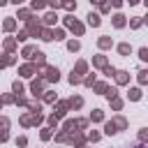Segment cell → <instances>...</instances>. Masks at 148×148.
<instances>
[{
  "instance_id": "1",
  "label": "cell",
  "mask_w": 148,
  "mask_h": 148,
  "mask_svg": "<svg viewBox=\"0 0 148 148\" xmlns=\"http://www.w3.org/2000/svg\"><path fill=\"white\" fill-rule=\"evenodd\" d=\"M62 28H65V30H69V32H74L76 37H83V32H86V25H83L79 18H74V14L62 16Z\"/></svg>"
},
{
  "instance_id": "2",
  "label": "cell",
  "mask_w": 148,
  "mask_h": 148,
  "mask_svg": "<svg viewBox=\"0 0 148 148\" xmlns=\"http://www.w3.org/2000/svg\"><path fill=\"white\" fill-rule=\"evenodd\" d=\"M37 74H39V79H44V83H58L60 81V69L56 65H44L37 69Z\"/></svg>"
},
{
  "instance_id": "3",
  "label": "cell",
  "mask_w": 148,
  "mask_h": 148,
  "mask_svg": "<svg viewBox=\"0 0 148 148\" xmlns=\"http://www.w3.org/2000/svg\"><path fill=\"white\" fill-rule=\"evenodd\" d=\"M44 86H46V83H44V79H39V76L30 79V86H28V88H30V95H32L35 99H39V97H42V92H44Z\"/></svg>"
},
{
  "instance_id": "4",
  "label": "cell",
  "mask_w": 148,
  "mask_h": 148,
  "mask_svg": "<svg viewBox=\"0 0 148 148\" xmlns=\"http://www.w3.org/2000/svg\"><path fill=\"white\" fill-rule=\"evenodd\" d=\"M67 111H69L67 99H56V104H53V113H51V116H56L58 120H65V118H67Z\"/></svg>"
},
{
  "instance_id": "5",
  "label": "cell",
  "mask_w": 148,
  "mask_h": 148,
  "mask_svg": "<svg viewBox=\"0 0 148 148\" xmlns=\"http://www.w3.org/2000/svg\"><path fill=\"white\" fill-rule=\"evenodd\" d=\"M65 143H69V146H74V148H83V146H88V141H86V132L67 134V141H65Z\"/></svg>"
},
{
  "instance_id": "6",
  "label": "cell",
  "mask_w": 148,
  "mask_h": 148,
  "mask_svg": "<svg viewBox=\"0 0 148 148\" xmlns=\"http://www.w3.org/2000/svg\"><path fill=\"white\" fill-rule=\"evenodd\" d=\"M23 30L28 32V37H39V32H42V23H39V18H32V21H28Z\"/></svg>"
},
{
  "instance_id": "7",
  "label": "cell",
  "mask_w": 148,
  "mask_h": 148,
  "mask_svg": "<svg viewBox=\"0 0 148 148\" xmlns=\"http://www.w3.org/2000/svg\"><path fill=\"white\" fill-rule=\"evenodd\" d=\"M97 49H99V53L111 51V49H113V37H111V35H99V37H97Z\"/></svg>"
},
{
  "instance_id": "8",
  "label": "cell",
  "mask_w": 148,
  "mask_h": 148,
  "mask_svg": "<svg viewBox=\"0 0 148 148\" xmlns=\"http://www.w3.org/2000/svg\"><path fill=\"white\" fill-rule=\"evenodd\" d=\"M35 74H37V67H35L32 62H23V65L18 67V76H21V79H35Z\"/></svg>"
},
{
  "instance_id": "9",
  "label": "cell",
  "mask_w": 148,
  "mask_h": 148,
  "mask_svg": "<svg viewBox=\"0 0 148 148\" xmlns=\"http://www.w3.org/2000/svg\"><path fill=\"white\" fill-rule=\"evenodd\" d=\"M113 81H116V88H120V86H130V72H127V69H116Z\"/></svg>"
},
{
  "instance_id": "10",
  "label": "cell",
  "mask_w": 148,
  "mask_h": 148,
  "mask_svg": "<svg viewBox=\"0 0 148 148\" xmlns=\"http://www.w3.org/2000/svg\"><path fill=\"white\" fill-rule=\"evenodd\" d=\"M39 23H42V28H53V25L58 23V14H56V12H46V14L39 18Z\"/></svg>"
},
{
  "instance_id": "11",
  "label": "cell",
  "mask_w": 148,
  "mask_h": 148,
  "mask_svg": "<svg viewBox=\"0 0 148 148\" xmlns=\"http://www.w3.org/2000/svg\"><path fill=\"white\" fill-rule=\"evenodd\" d=\"M2 49H5V53L14 56V53H16V49H18V42H16L14 37H5V39H2Z\"/></svg>"
},
{
  "instance_id": "12",
  "label": "cell",
  "mask_w": 148,
  "mask_h": 148,
  "mask_svg": "<svg viewBox=\"0 0 148 148\" xmlns=\"http://www.w3.org/2000/svg\"><path fill=\"white\" fill-rule=\"evenodd\" d=\"M88 69H90V65H88V60H83V58H81V60H76V62H74V67H72V72H74V74H79V76H86V74H88Z\"/></svg>"
},
{
  "instance_id": "13",
  "label": "cell",
  "mask_w": 148,
  "mask_h": 148,
  "mask_svg": "<svg viewBox=\"0 0 148 148\" xmlns=\"http://www.w3.org/2000/svg\"><path fill=\"white\" fill-rule=\"evenodd\" d=\"M111 25H113L116 30H123V28L127 25V16H125V14H120V12H118V14H113V16H111Z\"/></svg>"
},
{
  "instance_id": "14",
  "label": "cell",
  "mask_w": 148,
  "mask_h": 148,
  "mask_svg": "<svg viewBox=\"0 0 148 148\" xmlns=\"http://www.w3.org/2000/svg\"><path fill=\"white\" fill-rule=\"evenodd\" d=\"M14 18H21L23 23H28V21H32V18H37V16H35L28 7H18V12H16V16H14Z\"/></svg>"
},
{
  "instance_id": "15",
  "label": "cell",
  "mask_w": 148,
  "mask_h": 148,
  "mask_svg": "<svg viewBox=\"0 0 148 148\" xmlns=\"http://www.w3.org/2000/svg\"><path fill=\"white\" fill-rule=\"evenodd\" d=\"M16 28H18V21H16L14 16H7V18L2 21V30H5V32L12 35V32H16Z\"/></svg>"
},
{
  "instance_id": "16",
  "label": "cell",
  "mask_w": 148,
  "mask_h": 148,
  "mask_svg": "<svg viewBox=\"0 0 148 148\" xmlns=\"http://www.w3.org/2000/svg\"><path fill=\"white\" fill-rule=\"evenodd\" d=\"M106 65H109V56H104V53L92 56V67H95V69H104Z\"/></svg>"
},
{
  "instance_id": "17",
  "label": "cell",
  "mask_w": 148,
  "mask_h": 148,
  "mask_svg": "<svg viewBox=\"0 0 148 148\" xmlns=\"http://www.w3.org/2000/svg\"><path fill=\"white\" fill-rule=\"evenodd\" d=\"M67 106H69V111H79V109H83V97H81V95H72V97L67 99Z\"/></svg>"
},
{
  "instance_id": "18",
  "label": "cell",
  "mask_w": 148,
  "mask_h": 148,
  "mask_svg": "<svg viewBox=\"0 0 148 148\" xmlns=\"http://www.w3.org/2000/svg\"><path fill=\"white\" fill-rule=\"evenodd\" d=\"M102 136H113V134H118V127H116V123L113 120H104L102 123Z\"/></svg>"
},
{
  "instance_id": "19",
  "label": "cell",
  "mask_w": 148,
  "mask_h": 148,
  "mask_svg": "<svg viewBox=\"0 0 148 148\" xmlns=\"http://www.w3.org/2000/svg\"><path fill=\"white\" fill-rule=\"evenodd\" d=\"M30 62H32V65H35V67H37V69H39V67H44V65H46V53H44V51H39V49H37V51H35V56H32V60H30Z\"/></svg>"
},
{
  "instance_id": "20",
  "label": "cell",
  "mask_w": 148,
  "mask_h": 148,
  "mask_svg": "<svg viewBox=\"0 0 148 148\" xmlns=\"http://www.w3.org/2000/svg\"><path fill=\"white\" fill-rule=\"evenodd\" d=\"M35 51H37V46H35V44H25V46L21 49V58H25V62H30V60H32V56H35Z\"/></svg>"
},
{
  "instance_id": "21",
  "label": "cell",
  "mask_w": 148,
  "mask_h": 148,
  "mask_svg": "<svg viewBox=\"0 0 148 148\" xmlns=\"http://www.w3.org/2000/svg\"><path fill=\"white\" fill-rule=\"evenodd\" d=\"M113 46H116L118 56H123V58H127V56L132 53V44H130V42H120V44H113Z\"/></svg>"
},
{
  "instance_id": "22",
  "label": "cell",
  "mask_w": 148,
  "mask_h": 148,
  "mask_svg": "<svg viewBox=\"0 0 148 148\" xmlns=\"http://www.w3.org/2000/svg\"><path fill=\"white\" fill-rule=\"evenodd\" d=\"M23 92H25V86H23V81H21V79H14V81H12V95H16V97H23Z\"/></svg>"
},
{
  "instance_id": "23",
  "label": "cell",
  "mask_w": 148,
  "mask_h": 148,
  "mask_svg": "<svg viewBox=\"0 0 148 148\" xmlns=\"http://www.w3.org/2000/svg\"><path fill=\"white\" fill-rule=\"evenodd\" d=\"M56 99H58L56 90H44V92H42V97H39V102H42V104H56Z\"/></svg>"
},
{
  "instance_id": "24",
  "label": "cell",
  "mask_w": 148,
  "mask_h": 148,
  "mask_svg": "<svg viewBox=\"0 0 148 148\" xmlns=\"http://www.w3.org/2000/svg\"><path fill=\"white\" fill-rule=\"evenodd\" d=\"M104 120H106V116H104L102 109H92V113L88 116V123H92V125L95 123H104Z\"/></svg>"
},
{
  "instance_id": "25",
  "label": "cell",
  "mask_w": 148,
  "mask_h": 148,
  "mask_svg": "<svg viewBox=\"0 0 148 148\" xmlns=\"http://www.w3.org/2000/svg\"><path fill=\"white\" fill-rule=\"evenodd\" d=\"M111 120L116 123V127H118V132H123V130H127V127H130V120H127L125 116H120V113H116V116H113Z\"/></svg>"
},
{
  "instance_id": "26",
  "label": "cell",
  "mask_w": 148,
  "mask_h": 148,
  "mask_svg": "<svg viewBox=\"0 0 148 148\" xmlns=\"http://www.w3.org/2000/svg\"><path fill=\"white\" fill-rule=\"evenodd\" d=\"M16 56H9V53H2L0 56V69H5V67H12V65H16Z\"/></svg>"
},
{
  "instance_id": "27",
  "label": "cell",
  "mask_w": 148,
  "mask_h": 148,
  "mask_svg": "<svg viewBox=\"0 0 148 148\" xmlns=\"http://www.w3.org/2000/svg\"><path fill=\"white\" fill-rule=\"evenodd\" d=\"M141 97H143V90H141L139 86H134V88L127 90V99H130V102H139Z\"/></svg>"
},
{
  "instance_id": "28",
  "label": "cell",
  "mask_w": 148,
  "mask_h": 148,
  "mask_svg": "<svg viewBox=\"0 0 148 148\" xmlns=\"http://www.w3.org/2000/svg\"><path fill=\"white\" fill-rule=\"evenodd\" d=\"M86 18H88V25H90V28H99V25H102V16H99L97 12H90Z\"/></svg>"
},
{
  "instance_id": "29",
  "label": "cell",
  "mask_w": 148,
  "mask_h": 148,
  "mask_svg": "<svg viewBox=\"0 0 148 148\" xmlns=\"http://www.w3.org/2000/svg\"><path fill=\"white\" fill-rule=\"evenodd\" d=\"M25 109H28V113H42V102L39 99H32V102L25 104Z\"/></svg>"
},
{
  "instance_id": "30",
  "label": "cell",
  "mask_w": 148,
  "mask_h": 148,
  "mask_svg": "<svg viewBox=\"0 0 148 148\" xmlns=\"http://www.w3.org/2000/svg\"><path fill=\"white\" fill-rule=\"evenodd\" d=\"M109 90V83L106 81H95V86H92V92H97V95H104Z\"/></svg>"
},
{
  "instance_id": "31",
  "label": "cell",
  "mask_w": 148,
  "mask_h": 148,
  "mask_svg": "<svg viewBox=\"0 0 148 148\" xmlns=\"http://www.w3.org/2000/svg\"><path fill=\"white\" fill-rule=\"evenodd\" d=\"M102 139V132L99 130H90V132H86V141H90V143H97Z\"/></svg>"
},
{
  "instance_id": "32",
  "label": "cell",
  "mask_w": 148,
  "mask_h": 148,
  "mask_svg": "<svg viewBox=\"0 0 148 148\" xmlns=\"http://www.w3.org/2000/svg\"><path fill=\"white\" fill-rule=\"evenodd\" d=\"M39 39H42V42H53V28H42Z\"/></svg>"
},
{
  "instance_id": "33",
  "label": "cell",
  "mask_w": 148,
  "mask_h": 148,
  "mask_svg": "<svg viewBox=\"0 0 148 148\" xmlns=\"http://www.w3.org/2000/svg\"><path fill=\"white\" fill-rule=\"evenodd\" d=\"M136 81H139V88H143L148 83V69H139L136 72Z\"/></svg>"
},
{
  "instance_id": "34",
  "label": "cell",
  "mask_w": 148,
  "mask_h": 148,
  "mask_svg": "<svg viewBox=\"0 0 148 148\" xmlns=\"http://www.w3.org/2000/svg\"><path fill=\"white\" fill-rule=\"evenodd\" d=\"M95 81H97V74H90V72H88V74L83 76L81 86H86V88H92V86H95Z\"/></svg>"
},
{
  "instance_id": "35",
  "label": "cell",
  "mask_w": 148,
  "mask_h": 148,
  "mask_svg": "<svg viewBox=\"0 0 148 148\" xmlns=\"http://www.w3.org/2000/svg\"><path fill=\"white\" fill-rule=\"evenodd\" d=\"M18 123H21V127L28 130V127H32V116H30V113H21V116H18Z\"/></svg>"
},
{
  "instance_id": "36",
  "label": "cell",
  "mask_w": 148,
  "mask_h": 148,
  "mask_svg": "<svg viewBox=\"0 0 148 148\" xmlns=\"http://www.w3.org/2000/svg\"><path fill=\"white\" fill-rule=\"evenodd\" d=\"M127 23H130V28H132V30H139V28L143 25V16H132Z\"/></svg>"
},
{
  "instance_id": "37",
  "label": "cell",
  "mask_w": 148,
  "mask_h": 148,
  "mask_svg": "<svg viewBox=\"0 0 148 148\" xmlns=\"http://www.w3.org/2000/svg\"><path fill=\"white\" fill-rule=\"evenodd\" d=\"M53 39H56V42L67 39V30H65V28H53Z\"/></svg>"
},
{
  "instance_id": "38",
  "label": "cell",
  "mask_w": 148,
  "mask_h": 148,
  "mask_svg": "<svg viewBox=\"0 0 148 148\" xmlns=\"http://www.w3.org/2000/svg\"><path fill=\"white\" fill-rule=\"evenodd\" d=\"M67 51H69V53L81 51V42H79V39H67Z\"/></svg>"
},
{
  "instance_id": "39",
  "label": "cell",
  "mask_w": 148,
  "mask_h": 148,
  "mask_svg": "<svg viewBox=\"0 0 148 148\" xmlns=\"http://www.w3.org/2000/svg\"><path fill=\"white\" fill-rule=\"evenodd\" d=\"M109 104H111V111H123V106H125V99H123V97H116V99H111Z\"/></svg>"
},
{
  "instance_id": "40",
  "label": "cell",
  "mask_w": 148,
  "mask_h": 148,
  "mask_svg": "<svg viewBox=\"0 0 148 148\" xmlns=\"http://www.w3.org/2000/svg\"><path fill=\"white\" fill-rule=\"evenodd\" d=\"M44 123H46V127H49V130H58V127H60V120H58L56 116H46V120H44Z\"/></svg>"
},
{
  "instance_id": "41",
  "label": "cell",
  "mask_w": 148,
  "mask_h": 148,
  "mask_svg": "<svg viewBox=\"0 0 148 148\" xmlns=\"http://www.w3.org/2000/svg\"><path fill=\"white\" fill-rule=\"evenodd\" d=\"M14 99H16V95H12V92H5V95H0V104H2V106H7V104H14Z\"/></svg>"
},
{
  "instance_id": "42",
  "label": "cell",
  "mask_w": 148,
  "mask_h": 148,
  "mask_svg": "<svg viewBox=\"0 0 148 148\" xmlns=\"http://www.w3.org/2000/svg\"><path fill=\"white\" fill-rule=\"evenodd\" d=\"M30 116H32V127H39V125H44V120H46L44 113H30Z\"/></svg>"
},
{
  "instance_id": "43",
  "label": "cell",
  "mask_w": 148,
  "mask_h": 148,
  "mask_svg": "<svg viewBox=\"0 0 148 148\" xmlns=\"http://www.w3.org/2000/svg\"><path fill=\"white\" fill-rule=\"evenodd\" d=\"M39 139H42V141H51V139H53V130L42 127V130H39Z\"/></svg>"
},
{
  "instance_id": "44",
  "label": "cell",
  "mask_w": 148,
  "mask_h": 148,
  "mask_svg": "<svg viewBox=\"0 0 148 148\" xmlns=\"http://www.w3.org/2000/svg\"><path fill=\"white\" fill-rule=\"evenodd\" d=\"M44 7H46V2H44V0H32L28 9H30V12H39V9H44Z\"/></svg>"
},
{
  "instance_id": "45",
  "label": "cell",
  "mask_w": 148,
  "mask_h": 148,
  "mask_svg": "<svg viewBox=\"0 0 148 148\" xmlns=\"http://www.w3.org/2000/svg\"><path fill=\"white\" fill-rule=\"evenodd\" d=\"M9 127H12V120L7 116H0V132H9Z\"/></svg>"
},
{
  "instance_id": "46",
  "label": "cell",
  "mask_w": 148,
  "mask_h": 148,
  "mask_svg": "<svg viewBox=\"0 0 148 148\" xmlns=\"http://www.w3.org/2000/svg\"><path fill=\"white\" fill-rule=\"evenodd\" d=\"M60 7L67 12V14H72V12H76V2H72V0H67V2H60Z\"/></svg>"
},
{
  "instance_id": "47",
  "label": "cell",
  "mask_w": 148,
  "mask_h": 148,
  "mask_svg": "<svg viewBox=\"0 0 148 148\" xmlns=\"http://www.w3.org/2000/svg\"><path fill=\"white\" fill-rule=\"evenodd\" d=\"M67 81H69L72 86H81V81H83V76H79V74H74V72H69V76H67Z\"/></svg>"
},
{
  "instance_id": "48",
  "label": "cell",
  "mask_w": 148,
  "mask_h": 148,
  "mask_svg": "<svg viewBox=\"0 0 148 148\" xmlns=\"http://www.w3.org/2000/svg\"><path fill=\"white\" fill-rule=\"evenodd\" d=\"M104 97H106L109 102H111V99H116V97H118V88H116V86H109V90L104 92Z\"/></svg>"
},
{
  "instance_id": "49",
  "label": "cell",
  "mask_w": 148,
  "mask_h": 148,
  "mask_svg": "<svg viewBox=\"0 0 148 148\" xmlns=\"http://www.w3.org/2000/svg\"><path fill=\"white\" fill-rule=\"evenodd\" d=\"M76 127H79V132H86V130L90 127V123H88V118H76Z\"/></svg>"
},
{
  "instance_id": "50",
  "label": "cell",
  "mask_w": 148,
  "mask_h": 148,
  "mask_svg": "<svg viewBox=\"0 0 148 148\" xmlns=\"http://www.w3.org/2000/svg\"><path fill=\"white\" fill-rule=\"evenodd\" d=\"M14 143H16L18 148H25V146H28V136H25V134H18V136L14 139Z\"/></svg>"
},
{
  "instance_id": "51",
  "label": "cell",
  "mask_w": 148,
  "mask_h": 148,
  "mask_svg": "<svg viewBox=\"0 0 148 148\" xmlns=\"http://www.w3.org/2000/svg\"><path fill=\"white\" fill-rule=\"evenodd\" d=\"M97 9H99V14H109L111 12V5L109 2H97Z\"/></svg>"
},
{
  "instance_id": "52",
  "label": "cell",
  "mask_w": 148,
  "mask_h": 148,
  "mask_svg": "<svg viewBox=\"0 0 148 148\" xmlns=\"http://www.w3.org/2000/svg\"><path fill=\"white\" fill-rule=\"evenodd\" d=\"M14 39H16V42H28L30 37H28V32H25V30H18V32L14 35Z\"/></svg>"
},
{
  "instance_id": "53",
  "label": "cell",
  "mask_w": 148,
  "mask_h": 148,
  "mask_svg": "<svg viewBox=\"0 0 148 148\" xmlns=\"http://www.w3.org/2000/svg\"><path fill=\"white\" fill-rule=\"evenodd\" d=\"M139 60L141 62H148V46H141L139 49Z\"/></svg>"
},
{
  "instance_id": "54",
  "label": "cell",
  "mask_w": 148,
  "mask_h": 148,
  "mask_svg": "<svg viewBox=\"0 0 148 148\" xmlns=\"http://www.w3.org/2000/svg\"><path fill=\"white\" fill-rule=\"evenodd\" d=\"M102 74H104V76H106V79H111V76H113V74H116V67H113V65H106V67H104V69H102Z\"/></svg>"
},
{
  "instance_id": "55",
  "label": "cell",
  "mask_w": 148,
  "mask_h": 148,
  "mask_svg": "<svg viewBox=\"0 0 148 148\" xmlns=\"http://www.w3.org/2000/svg\"><path fill=\"white\" fill-rule=\"evenodd\" d=\"M146 141H148V130L141 127V130H139V143H146Z\"/></svg>"
},
{
  "instance_id": "56",
  "label": "cell",
  "mask_w": 148,
  "mask_h": 148,
  "mask_svg": "<svg viewBox=\"0 0 148 148\" xmlns=\"http://www.w3.org/2000/svg\"><path fill=\"white\" fill-rule=\"evenodd\" d=\"M46 7H49L51 12H56V9H60V2H58V0H51V2H46Z\"/></svg>"
},
{
  "instance_id": "57",
  "label": "cell",
  "mask_w": 148,
  "mask_h": 148,
  "mask_svg": "<svg viewBox=\"0 0 148 148\" xmlns=\"http://www.w3.org/2000/svg\"><path fill=\"white\" fill-rule=\"evenodd\" d=\"M9 141V132H0V143H7Z\"/></svg>"
},
{
  "instance_id": "58",
  "label": "cell",
  "mask_w": 148,
  "mask_h": 148,
  "mask_svg": "<svg viewBox=\"0 0 148 148\" xmlns=\"http://www.w3.org/2000/svg\"><path fill=\"white\" fill-rule=\"evenodd\" d=\"M109 5H113L116 9H120V7H123V0H113V2H109Z\"/></svg>"
},
{
  "instance_id": "59",
  "label": "cell",
  "mask_w": 148,
  "mask_h": 148,
  "mask_svg": "<svg viewBox=\"0 0 148 148\" xmlns=\"http://www.w3.org/2000/svg\"><path fill=\"white\" fill-rule=\"evenodd\" d=\"M134 148H146V143H136V146H134Z\"/></svg>"
},
{
  "instance_id": "60",
  "label": "cell",
  "mask_w": 148,
  "mask_h": 148,
  "mask_svg": "<svg viewBox=\"0 0 148 148\" xmlns=\"http://www.w3.org/2000/svg\"><path fill=\"white\" fill-rule=\"evenodd\" d=\"M0 111H2V104H0Z\"/></svg>"
},
{
  "instance_id": "61",
  "label": "cell",
  "mask_w": 148,
  "mask_h": 148,
  "mask_svg": "<svg viewBox=\"0 0 148 148\" xmlns=\"http://www.w3.org/2000/svg\"><path fill=\"white\" fill-rule=\"evenodd\" d=\"M83 148H88V146H83Z\"/></svg>"
}]
</instances>
